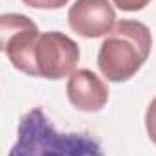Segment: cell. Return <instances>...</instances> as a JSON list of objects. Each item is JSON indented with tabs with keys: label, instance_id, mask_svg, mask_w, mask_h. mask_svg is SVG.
I'll return each mask as SVG.
<instances>
[{
	"label": "cell",
	"instance_id": "obj_9",
	"mask_svg": "<svg viewBox=\"0 0 156 156\" xmlns=\"http://www.w3.org/2000/svg\"><path fill=\"white\" fill-rule=\"evenodd\" d=\"M113 4L122 11L133 13V11H142L145 5L151 4V0H113Z\"/></svg>",
	"mask_w": 156,
	"mask_h": 156
},
{
	"label": "cell",
	"instance_id": "obj_8",
	"mask_svg": "<svg viewBox=\"0 0 156 156\" xmlns=\"http://www.w3.org/2000/svg\"><path fill=\"white\" fill-rule=\"evenodd\" d=\"M22 2L33 9H60L69 0H22Z\"/></svg>",
	"mask_w": 156,
	"mask_h": 156
},
{
	"label": "cell",
	"instance_id": "obj_5",
	"mask_svg": "<svg viewBox=\"0 0 156 156\" xmlns=\"http://www.w3.org/2000/svg\"><path fill=\"white\" fill-rule=\"evenodd\" d=\"M67 98L83 113H98L109 100V89L105 82L89 69H78L69 75L67 80Z\"/></svg>",
	"mask_w": 156,
	"mask_h": 156
},
{
	"label": "cell",
	"instance_id": "obj_7",
	"mask_svg": "<svg viewBox=\"0 0 156 156\" xmlns=\"http://www.w3.org/2000/svg\"><path fill=\"white\" fill-rule=\"evenodd\" d=\"M145 129H147L151 142L156 145V96L151 100V104L145 111Z\"/></svg>",
	"mask_w": 156,
	"mask_h": 156
},
{
	"label": "cell",
	"instance_id": "obj_6",
	"mask_svg": "<svg viewBox=\"0 0 156 156\" xmlns=\"http://www.w3.org/2000/svg\"><path fill=\"white\" fill-rule=\"evenodd\" d=\"M35 29H38L37 24L26 15H20V13L0 15V53H5L9 44L16 37Z\"/></svg>",
	"mask_w": 156,
	"mask_h": 156
},
{
	"label": "cell",
	"instance_id": "obj_4",
	"mask_svg": "<svg viewBox=\"0 0 156 156\" xmlns=\"http://www.w3.org/2000/svg\"><path fill=\"white\" fill-rule=\"evenodd\" d=\"M69 27L83 38L107 35L116 24L115 7L107 0H76L67 13Z\"/></svg>",
	"mask_w": 156,
	"mask_h": 156
},
{
	"label": "cell",
	"instance_id": "obj_2",
	"mask_svg": "<svg viewBox=\"0 0 156 156\" xmlns=\"http://www.w3.org/2000/svg\"><path fill=\"white\" fill-rule=\"evenodd\" d=\"M7 156H104L100 142L89 133H60L35 107L18 123V136Z\"/></svg>",
	"mask_w": 156,
	"mask_h": 156
},
{
	"label": "cell",
	"instance_id": "obj_3",
	"mask_svg": "<svg viewBox=\"0 0 156 156\" xmlns=\"http://www.w3.org/2000/svg\"><path fill=\"white\" fill-rule=\"evenodd\" d=\"M153 37L138 20H118L98 49V69L109 82H127L147 62Z\"/></svg>",
	"mask_w": 156,
	"mask_h": 156
},
{
	"label": "cell",
	"instance_id": "obj_1",
	"mask_svg": "<svg viewBox=\"0 0 156 156\" xmlns=\"http://www.w3.org/2000/svg\"><path fill=\"white\" fill-rule=\"evenodd\" d=\"M5 53L15 69L47 80L69 76L80 60L76 42L60 31L24 33L9 44Z\"/></svg>",
	"mask_w": 156,
	"mask_h": 156
}]
</instances>
